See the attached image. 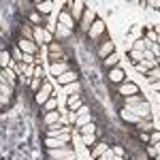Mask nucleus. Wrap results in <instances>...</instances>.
Instances as JSON below:
<instances>
[{
    "label": "nucleus",
    "mask_w": 160,
    "mask_h": 160,
    "mask_svg": "<svg viewBox=\"0 0 160 160\" xmlns=\"http://www.w3.org/2000/svg\"><path fill=\"white\" fill-rule=\"evenodd\" d=\"M68 71H73L71 68V64L68 62H58V64H49V73L58 79L60 75H64V73H68Z\"/></svg>",
    "instance_id": "nucleus-18"
},
{
    "label": "nucleus",
    "mask_w": 160,
    "mask_h": 160,
    "mask_svg": "<svg viewBox=\"0 0 160 160\" xmlns=\"http://www.w3.org/2000/svg\"><path fill=\"white\" fill-rule=\"evenodd\" d=\"M47 53H56V56H66L64 53V45L60 41H53L51 45H47Z\"/></svg>",
    "instance_id": "nucleus-27"
},
{
    "label": "nucleus",
    "mask_w": 160,
    "mask_h": 160,
    "mask_svg": "<svg viewBox=\"0 0 160 160\" xmlns=\"http://www.w3.org/2000/svg\"><path fill=\"white\" fill-rule=\"evenodd\" d=\"M158 62H160V60H158Z\"/></svg>",
    "instance_id": "nucleus-56"
},
{
    "label": "nucleus",
    "mask_w": 160,
    "mask_h": 160,
    "mask_svg": "<svg viewBox=\"0 0 160 160\" xmlns=\"http://www.w3.org/2000/svg\"><path fill=\"white\" fill-rule=\"evenodd\" d=\"M130 113H135L139 120H152V107H149L148 100L139 102V105H132V107H126Z\"/></svg>",
    "instance_id": "nucleus-6"
},
{
    "label": "nucleus",
    "mask_w": 160,
    "mask_h": 160,
    "mask_svg": "<svg viewBox=\"0 0 160 160\" xmlns=\"http://www.w3.org/2000/svg\"><path fill=\"white\" fill-rule=\"evenodd\" d=\"M45 154H47V160H77V152L73 145L58 149H45Z\"/></svg>",
    "instance_id": "nucleus-2"
},
{
    "label": "nucleus",
    "mask_w": 160,
    "mask_h": 160,
    "mask_svg": "<svg viewBox=\"0 0 160 160\" xmlns=\"http://www.w3.org/2000/svg\"><path fill=\"white\" fill-rule=\"evenodd\" d=\"M34 77H38V79H45V71H43V66H41V64L37 66V71H34Z\"/></svg>",
    "instance_id": "nucleus-47"
},
{
    "label": "nucleus",
    "mask_w": 160,
    "mask_h": 160,
    "mask_svg": "<svg viewBox=\"0 0 160 160\" xmlns=\"http://www.w3.org/2000/svg\"><path fill=\"white\" fill-rule=\"evenodd\" d=\"M66 9L71 11V15L75 17V22H77V26H79L81 17H83V13H86V9H88V4L83 2V0H68V2H66Z\"/></svg>",
    "instance_id": "nucleus-4"
},
{
    "label": "nucleus",
    "mask_w": 160,
    "mask_h": 160,
    "mask_svg": "<svg viewBox=\"0 0 160 160\" xmlns=\"http://www.w3.org/2000/svg\"><path fill=\"white\" fill-rule=\"evenodd\" d=\"M43 124L47 128H53L56 124H62V113L60 111H49V113H43Z\"/></svg>",
    "instance_id": "nucleus-17"
},
{
    "label": "nucleus",
    "mask_w": 160,
    "mask_h": 160,
    "mask_svg": "<svg viewBox=\"0 0 160 160\" xmlns=\"http://www.w3.org/2000/svg\"><path fill=\"white\" fill-rule=\"evenodd\" d=\"M75 81H79V75L75 73V71H68V73H64L58 77V83L60 86H68V83H75Z\"/></svg>",
    "instance_id": "nucleus-21"
},
{
    "label": "nucleus",
    "mask_w": 160,
    "mask_h": 160,
    "mask_svg": "<svg viewBox=\"0 0 160 160\" xmlns=\"http://www.w3.org/2000/svg\"><path fill=\"white\" fill-rule=\"evenodd\" d=\"M160 141V130H152L149 132V145H154V143H158Z\"/></svg>",
    "instance_id": "nucleus-44"
},
{
    "label": "nucleus",
    "mask_w": 160,
    "mask_h": 160,
    "mask_svg": "<svg viewBox=\"0 0 160 160\" xmlns=\"http://www.w3.org/2000/svg\"><path fill=\"white\" fill-rule=\"evenodd\" d=\"M88 38H90L92 43H96V45H100L105 38H109V37H107V24H105L100 17L92 24V28L88 30Z\"/></svg>",
    "instance_id": "nucleus-1"
},
{
    "label": "nucleus",
    "mask_w": 160,
    "mask_h": 160,
    "mask_svg": "<svg viewBox=\"0 0 160 160\" xmlns=\"http://www.w3.org/2000/svg\"><path fill=\"white\" fill-rule=\"evenodd\" d=\"M71 145V135L66 137H45L43 139V148L45 149H58V148H66Z\"/></svg>",
    "instance_id": "nucleus-5"
},
{
    "label": "nucleus",
    "mask_w": 160,
    "mask_h": 160,
    "mask_svg": "<svg viewBox=\"0 0 160 160\" xmlns=\"http://www.w3.org/2000/svg\"><path fill=\"white\" fill-rule=\"evenodd\" d=\"M137 130L139 132H152L154 130V124H152V120H141V122L137 124Z\"/></svg>",
    "instance_id": "nucleus-32"
},
{
    "label": "nucleus",
    "mask_w": 160,
    "mask_h": 160,
    "mask_svg": "<svg viewBox=\"0 0 160 160\" xmlns=\"http://www.w3.org/2000/svg\"><path fill=\"white\" fill-rule=\"evenodd\" d=\"M128 60L132 62V64H139V62H143V51L130 49V51H128Z\"/></svg>",
    "instance_id": "nucleus-36"
},
{
    "label": "nucleus",
    "mask_w": 160,
    "mask_h": 160,
    "mask_svg": "<svg viewBox=\"0 0 160 160\" xmlns=\"http://www.w3.org/2000/svg\"><path fill=\"white\" fill-rule=\"evenodd\" d=\"M32 7H34L37 13H41V15L45 17V15H49V13L53 11L56 2H53V0H37V2H32Z\"/></svg>",
    "instance_id": "nucleus-15"
},
{
    "label": "nucleus",
    "mask_w": 160,
    "mask_h": 160,
    "mask_svg": "<svg viewBox=\"0 0 160 160\" xmlns=\"http://www.w3.org/2000/svg\"><path fill=\"white\" fill-rule=\"evenodd\" d=\"M107 79H109V83H115V86H120L126 81V73H124L120 66H115V68H111L107 71Z\"/></svg>",
    "instance_id": "nucleus-16"
},
{
    "label": "nucleus",
    "mask_w": 160,
    "mask_h": 160,
    "mask_svg": "<svg viewBox=\"0 0 160 160\" xmlns=\"http://www.w3.org/2000/svg\"><path fill=\"white\" fill-rule=\"evenodd\" d=\"M152 148L156 149V156H158V154H160V141H158V143H154V145H152Z\"/></svg>",
    "instance_id": "nucleus-53"
},
{
    "label": "nucleus",
    "mask_w": 160,
    "mask_h": 160,
    "mask_svg": "<svg viewBox=\"0 0 160 160\" xmlns=\"http://www.w3.org/2000/svg\"><path fill=\"white\" fill-rule=\"evenodd\" d=\"M96 19H98V17H96V11H94L92 7H88L86 13H83V17H81V22H79V28H77V30H81V32L88 34V30L92 28V24H94Z\"/></svg>",
    "instance_id": "nucleus-8"
},
{
    "label": "nucleus",
    "mask_w": 160,
    "mask_h": 160,
    "mask_svg": "<svg viewBox=\"0 0 160 160\" xmlns=\"http://www.w3.org/2000/svg\"><path fill=\"white\" fill-rule=\"evenodd\" d=\"M43 83H45V79H38V77H34V79H32V81H30V90H32V92H34V94H37L38 90H41V88H43Z\"/></svg>",
    "instance_id": "nucleus-39"
},
{
    "label": "nucleus",
    "mask_w": 160,
    "mask_h": 160,
    "mask_svg": "<svg viewBox=\"0 0 160 160\" xmlns=\"http://www.w3.org/2000/svg\"><path fill=\"white\" fill-rule=\"evenodd\" d=\"M56 24H58V22H56ZM56 34H58V38H66V37H71V30L58 24V28H56Z\"/></svg>",
    "instance_id": "nucleus-40"
},
{
    "label": "nucleus",
    "mask_w": 160,
    "mask_h": 160,
    "mask_svg": "<svg viewBox=\"0 0 160 160\" xmlns=\"http://www.w3.org/2000/svg\"><path fill=\"white\" fill-rule=\"evenodd\" d=\"M143 96L141 94H137V96H128V98H124V107H132V105H139V102H143Z\"/></svg>",
    "instance_id": "nucleus-37"
},
{
    "label": "nucleus",
    "mask_w": 160,
    "mask_h": 160,
    "mask_svg": "<svg viewBox=\"0 0 160 160\" xmlns=\"http://www.w3.org/2000/svg\"><path fill=\"white\" fill-rule=\"evenodd\" d=\"M139 139H141L143 143H148V145H149V132H139Z\"/></svg>",
    "instance_id": "nucleus-51"
},
{
    "label": "nucleus",
    "mask_w": 160,
    "mask_h": 160,
    "mask_svg": "<svg viewBox=\"0 0 160 160\" xmlns=\"http://www.w3.org/2000/svg\"><path fill=\"white\" fill-rule=\"evenodd\" d=\"M145 7L154 9V11H160V0H145Z\"/></svg>",
    "instance_id": "nucleus-45"
},
{
    "label": "nucleus",
    "mask_w": 160,
    "mask_h": 160,
    "mask_svg": "<svg viewBox=\"0 0 160 160\" xmlns=\"http://www.w3.org/2000/svg\"><path fill=\"white\" fill-rule=\"evenodd\" d=\"M96 53H98V58L100 60H105V58H109L111 53H115V45H113V41L109 38H105L102 43L98 45V49H96Z\"/></svg>",
    "instance_id": "nucleus-13"
},
{
    "label": "nucleus",
    "mask_w": 160,
    "mask_h": 160,
    "mask_svg": "<svg viewBox=\"0 0 160 160\" xmlns=\"http://www.w3.org/2000/svg\"><path fill=\"white\" fill-rule=\"evenodd\" d=\"M66 135H73V128L66 124H56L53 128L45 130V137H66Z\"/></svg>",
    "instance_id": "nucleus-14"
},
{
    "label": "nucleus",
    "mask_w": 160,
    "mask_h": 160,
    "mask_svg": "<svg viewBox=\"0 0 160 160\" xmlns=\"http://www.w3.org/2000/svg\"><path fill=\"white\" fill-rule=\"evenodd\" d=\"M34 41H37V45H41V43L43 45H51L53 43V34L45 26H34Z\"/></svg>",
    "instance_id": "nucleus-9"
},
{
    "label": "nucleus",
    "mask_w": 160,
    "mask_h": 160,
    "mask_svg": "<svg viewBox=\"0 0 160 160\" xmlns=\"http://www.w3.org/2000/svg\"><path fill=\"white\" fill-rule=\"evenodd\" d=\"M81 141H83V145H86V148L92 149L96 143H98V132H96V135H83V137H81Z\"/></svg>",
    "instance_id": "nucleus-31"
},
{
    "label": "nucleus",
    "mask_w": 160,
    "mask_h": 160,
    "mask_svg": "<svg viewBox=\"0 0 160 160\" xmlns=\"http://www.w3.org/2000/svg\"><path fill=\"white\" fill-rule=\"evenodd\" d=\"M118 94H120L122 98H128V96H137V94H141V90H139V86H137L135 81L126 79L124 83L118 86Z\"/></svg>",
    "instance_id": "nucleus-7"
},
{
    "label": "nucleus",
    "mask_w": 160,
    "mask_h": 160,
    "mask_svg": "<svg viewBox=\"0 0 160 160\" xmlns=\"http://www.w3.org/2000/svg\"><path fill=\"white\" fill-rule=\"evenodd\" d=\"M66 107L71 111H77L83 107V96L81 94H73V96H66Z\"/></svg>",
    "instance_id": "nucleus-20"
},
{
    "label": "nucleus",
    "mask_w": 160,
    "mask_h": 160,
    "mask_svg": "<svg viewBox=\"0 0 160 160\" xmlns=\"http://www.w3.org/2000/svg\"><path fill=\"white\" fill-rule=\"evenodd\" d=\"M132 49H137V51H145V49H148V41H145V37L137 38L135 43H132Z\"/></svg>",
    "instance_id": "nucleus-38"
},
{
    "label": "nucleus",
    "mask_w": 160,
    "mask_h": 160,
    "mask_svg": "<svg viewBox=\"0 0 160 160\" xmlns=\"http://www.w3.org/2000/svg\"><path fill=\"white\" fill-rule=\"evenodd\" d=\"M11 56H13V62H17V64H24V51L19 49L17 45H13V49H11Z\"/></svg>",
    "instance_id": "nucleus-33"
},
{
    "label": "nucleus",
    "mask_w": 160,
    "mask_h": 160,
    "mask_svg": "<svg viewBox=\"0 0 160 160\" xmlns=\"http://www.w3.org/2000/svg\"><path fill=\"white\" fill-rule=\"evenodd\" d=\"M132 37H135L132 41H137V38H143V37H141V26H135V28H132Z\"/></svg>",
    "instance_id": "nucleus-48"
},
{
    "label": "nucleus",
    "mask_w": 160,
    "mask_h": 160,
    "mask_svg": "<svg viewBox=\"0 0 160 160\" xmlns=\"http://www.w3.org/2000/svg\"><path fill=\"white\" fill-rule=\"evenodd\" d=\"M28 22H30L32 26H47V22L43 19V15L37 13V11H30V13H28Z\"/></svg>",
    "instance_id": "nucleus-25"
},
{
    "label": "nucleus",
    "mask_w": 160,
    "mask_h": 160,
    "mask_svg": "<svg viewBox=\"0 0 160 160\" xmlns=\"http://www.w3.org/2000/svg\"><path fill=\"white\" fill-rule=\"evenodd\" d=\"M13 105V86L0 79V109L7 111Z\"/></svg>",
    "instance_id": "nucleus-3"
},
{
    "label": "nucleus",
    "mask_w": 160,
    "mask_h": 160,
    "mask_svg": "<svg viewBox=\"0 0 160 160\" xmlns=\"http://www.w3.org/2000/svg\"><path fill=\"white\" fill-rule=\"evenodd\" d=\"M156 160H160V154H158V156H156Z\"/></svg>",
    "instance_id": "nucleus-54"
},
{
    "label": "nucleus",
    "mask_w": 160,
    "mask_h": 160,
    "mask_svg": "<svg viewBox=\"0 0 160 160\" xmlns=\"http://www.w3.org/2000/svg\"><path fill=\"white\" fill-rule=\"evenodd\" d=\"M64 92H66L68 96H73V94H81V79H79V81H75V83L64 86Z\"/></svg>",
    "instance_id": "nucleus-28"
},
{
    "label": "nucleus",
    "mask_w": 160,
    "mask_h": 160,
    "mask_svg": "<svg viewBox=\"0 0 160 160\" xmlns=\"http://www.w3.org/2000/svg\"><path fill=\"white\" fill-rule=\"evenodd\" d=\"M109 148H111V143L98 141V143H96V145L92 148V158H96V160H98V158H100V156H102V154H105V152H107Z\"/></svg>",
    "instance_id": "nucleus-22"
},
{
    "label": "nucleus",
    "mask_w": 160,
    "mask_h": 160,
    "mask_svg": "<svg viewBox=\"0 0 160 160\" xmlns=\"http://www.w3.org/2000/svg\"><path fill=\"white\" fill-rule=\"evenodd\" d=\"M86 113H90V107H88V105H83L81 109L75 111V115H77V118H81V115H86Z\"/></svg>",
    "instance_id": "nucleus-46"
},
{
    "label": "nucleus",
    "mask_w": 160,
    "mask_h": 160,
    "mask_svg": "<svg viewBox=\"0 0 160 160\" xmlns=\"http://www.w3.org/2000/svg\"><path fill=\"white\" fill-rule=\"evenodd\" d=\"M94 120H92V113H86V115H81V118H77V122H75V126H77V130L81 128V126H88V124H92Z\"/></svg>",
    "instance_id": "nucleus-35"
},
{
    "label": "nucleus",
    "mask_w": 160,
    "mask_h": 160,
    "mask_svg": "<svg viewBox=\"0 0 160 160\" xmlns=\"http://www.w3.org/2000/svg\"><path fill=\"white\" fill-rule=\"evenodd\" d=\"M98 160H122V158H118V156H115V152L109 148V149H107V152H105V154H102Z\"/></svg>",
    "instance_id": "nucleus-41"
},
{
    "label": "nucleus",
    "mask_w": 160,
    "mask_h": 160,
    "mask_svg": "<svg viewBox=\"0 0 160 160\" xmlns=\"http://www.w3.org/2000/svg\"><path fill=\"white\" fill-rule=\"evenodd\" d=\"M143 60H158V58H156L149 49H145V51H143Z\"/></svg>",
    "instance_id": "nucleus-49"
},
{
    "label": "nucleus",
    "mask_w": 160,
    "mask_h": 160,
    "mask_svg": "<svg viewBox=\"0 0 160 160\" xmlns=\"http://www.w3.org/2000/svg\"><path fill=\"white\" fill-rule=\"evenodd\" d=\"M145 152H148V156H149L152 160H156V149L152 148V145H148V149H145Z\"/></svg>",
    "instance_id": "nucleus-50"
},
{
    "label": "nucleus",
    "mask_w": 160,
    "mask_h": 160,
    "mask_svg": "<svg viewBox=\"0 0 160 160\" xmlns=\"http://www.w3.org/2000/svg\"><path fill=\"white\" fill-rule=\"evenodd\" d=\"M51 96H53V88H51L49 81H45V83H43V88H41L37 94H34V100H37V105H41V107H43V105H45Z\"/></svg>",
    "instance_id": "nucleus-11"
},
{
    "label": "nucleus",
    "mask_w": 160,
    "mask_h": 160,
    "mask_svg": "<svg viewBox=\"0 0 160 160\" xmlns=\"http://www.w3.org/2000/svg\"><path fill=\"white\" fill-rule=\"evenodd\" d=\"M145 81H148L149 86L152 83H156V81H160V66H156V68H152L148 75H145Z\"/></svg>",
    "instance_id": "nucleus-30"
},
{
    "label": "nucleus",
    "mask_w": 160,
    "mask_h": 160,
    "mask_svg": "<svg viewBox=\"0 0 160 160\" xmlns=\"http://www.w3.org/2000/svg\"><path fill=\"white\" fill-rule=\"evenodd\" d=\"M120 118H122V120H124L126 124H135V126H137L139 122H141V120L137 118L135 113H130V111L126 109V107H122V109H120Z\"/></svg>",
    "instance_id": "nucleus-23"
},
{
    "label": "nucleus",
    "mask_w": 160,
    "mask_h": 160,
    "mask_svg": "<svg viewBox=\"0 0 160 160\" xmlns=\"http://www.w3.org/2000/svg\"><path fill=\"white\" fill-rule=\"evenodd\" d=\"M34 71H37V66H32V64H26L24 77H28V79H34Z\"/></svg>",
    "instance_id": "nucleus-43"
},
{
    "label": "nucleus",
    "mask_w": 160,
    "mask_h": 160,
    "mask_svg": "<svg viewBox=\"0 0 160 160\" xmlns=\"http://www.w3.org/2000/svg\"><path fill=\"white\" fill-rule=\"evenodd\" d=\"M15 45H17V47H19L22 51H24V53H32V56H38V45H37V41H30V38L19 37Z\"/></svg>",
    "instance_id": "nucleus-12"
},
{
    "label": "nucleus",
    "mask_w": 160,
    "mask_h": 160,
    "mask_svg": "<svg viewBox=\"0 0 160 160\" xmlns=\"http://www.w3.org/2000/svg\"><path fill=\"white\" fill-rule=\"evenodd\" d=\"M158 96H160V94H158Z\"/></svg>",
    "instance_id": "nucleus-55"
},
{
    "label": "nucleus",
    "mask_w": 160,
    "mask_h": 160,
    "mask_svg": "<svg viewBox=\"0 0 160 160\" xmlns=\"http://www.w3.org/2000/svg\"><path fill=\"white\" fill-rule=\"evenodd\" d=\"M111 149L115 152V156H118V158L126 160V158H124V156H126V152H124V148H122V145H118V143H113V145H111Z\"/></svg>",
    "instance_id": "nucleus-42"
},
{
    "label": "nucleus",
    "mask_w": 160,
    "mask_h": 160,
    "mask_svg": "<svg viewBox=\"0 0 160 160\" xmlns=\"http://www.w3.org/2000/svg\"><path fill=\"white\" fill-rule=\"evenodd\" d=\"M115 66H120V56H118V53H111L109 58L102 60V68H105V71H111V68H115Z\"/></svg>",
    "instance_id": "nucleus-24"
},
{
    "label": "nucleus",
    "mask_w": 160,
    "mask_h": 160,
    "mask_svg": "<svg viewBox=\"0 0 160 160\" xmlns=\"http://www.w3.org/2000/svg\"><path fill=\"white\" fill-rule=\"evenodd\" d=\"M58 24L64 26V28H68L71 32H73L75 28H79V26H77V22H75V17L71 15V11H68V9H60V13H58Z\"/></svg>",
    "instance_id": "nucleus-10"
},
{
    "label": "nucleus",
    "mask_w": 160,
    "mask_h": 160,
    "mask_svg": "<svg viewBox=\"0 0 160 160\" xmlns=\"http://www.w3.org/2000/svg\"><path fill=\"white\" fill-rule=\"evenodd\" d=\"M2 77H0V79H2V81H7V83H9V86H17V81H19V75L15 73V68H11V66H9V68H2Z\"/></svg>",
    "instance_id": "nucleus-19"
},
{
    "label": "nucleus",
    "mask_w": 160,
    "mask_h": 160,
    "mask_svg": "<svg viewBox=\"0 0 160 160\" xmlns=\"http://www.w3.org/2000/svg\"><path fill=\"white\" fill-rule=\"evenodd\" d=\"M152 90H154V92H158V94H160V81H156V83H152Z\"/></svg>",
    "instance_id": "nucleus-52"
},
{
    "label": "nucleus",
    "mask_w": 160,
    "mask_h": 160,
    "mask_svg": "<svg viewBox=\"0 0 160 160\" xmlns=\"http://www.w3.org/2000/svg\"><path fill=\"white\" fill-rule=\"evenodd\" d=\"M96 132H98V128H96V124H94V122L79 128V135H81V137H83V135H96Z\"/></svg>",
    "instance_id": "nucleus-34"
},
{
    "label": "nucleus",
    "mask_w": 160,
    "mask_h": 160,
    "mask_svg": "<svg viewBox=\"0 0 160 160\" xmlns=\"http://www.w3.org/2000/svg\"><path fill=\"white\" fill-rule=\"evenodd\" d=\"M11 64H13V56H11V51L2 49V51H0V68H9Z\"/></svg>",
    "instance_id": "nucleus-26"
},
{
    "label": "nucleus",
    "mask_w": 160,
    "mask_h": 160,
    "mask_svg": "<svg viewBox=\"0 0 160 160\" xmlns=\"http://www.w3.org/2000/svg\"><path fill=\"white\" fill-rule=\"evenodd\" d=\"M41 111H43V113H49V111H58V98H56V96H51V98L47 100V102H45L43 107H41Z\"/></svg>",
    "instance_id": "nucleus-29"
}]
</instances>
